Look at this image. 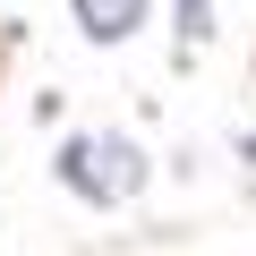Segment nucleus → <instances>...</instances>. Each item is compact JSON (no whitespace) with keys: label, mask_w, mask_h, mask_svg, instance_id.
<instances>
[{"label":"nucleus","mask_w":256,"mask_h":256,"mask_svg":"<svg viewBox=\"0 0 256 256\" xmlns=\"http://www.w3.org/2000/svg\"><path fill=\"white\" fill-rule=\"evenodd\" d=\"M60 180L94 205H120V196H137L146 188V154L128 146V137H68L60 146Z\"/></svg>","instance_id":"1"},{"label":"nucleus","mask_w":256,"mask_h":256,"mask_svg":"<svg viewBox=\"0 0 256 256\" xmlns=\"http://www.w3.org/2000/svg\"><path fill=\"white\" fill-rule=\"evenodd\" d=\"M180 34H188V43L214 34V0H180Z\"/></svg>","instance_id":"3"},{"label":"nucleus","mask_w":256,"mask_h":256,"mask_svg":"<svg viewBox=\"0 0 256 256\" xmlns=\"http://www.w3.org/2000/svg\"><path fill=\"white\" fill-rule=\"evenodd\" d=\"M68 9H77V34L86 43H128L146 26V0H68Z\"/></svg>","instance_id":"2"}]
</instances>
